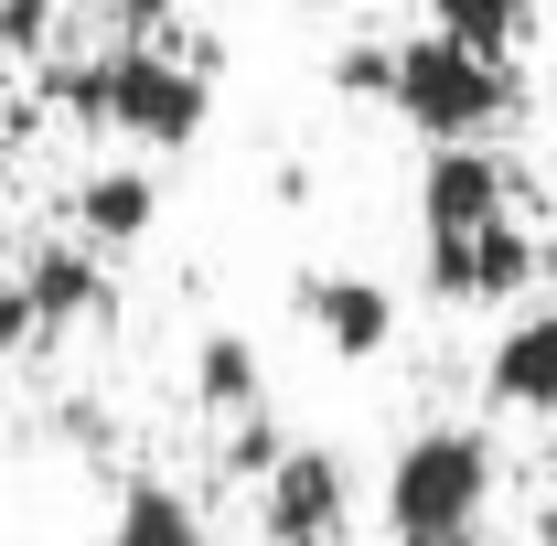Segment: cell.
<instances>
[{
	"label": "cell",
	"instance_id": "cell-1",
	"mask_svg": "<svg viewBox=\"0 0 557 546\" xmlns=\"http://www.w3.org/2000/svg\"><path fill=\"white\" fill-rule=\"evenodd\" d=\"M54 97H65L86 129L108 139H139V150H194L214 119V54H161V44H119V54H97V65L54 75Z\"/></svg>",
	"mask_w": 557,
	"mask_h": 546
},
{
	"label": "cell",
	"instance_id": "cell-2",
	"mask_svg": "<svg viewBox=\"0 0 557 546\" xmlns=\"http://www.w3.org/2000/svg\"><path fill=\"white\" fill-rule=\"evenodd\" d=\"M493 439L483 429H461V418H440V429H418L408 450L386 461V536L397 546H472L493 514Z\"/></svg>",
	"mask_w": 557,
	"mask_h": 546
},
{
	"label": "cell",
	"instance_id": "cell-3",
	"mask_svg": "<svg viewBox=\"0 0 557 546\" xmlns=\"http://www.w3.org/2000/svg\"><path fill=\"white\" fill-rule=\"evenodd\" d=\"M386 108H397L418 139H493L515 119V54H483V44H461V33L429 22V33L397 44Z\"/></svg>",
	"mask_w": 557,
	"mask_h": 546
},
{
	"label": "cell",
	"instance_id": "cell-4",
	"mask_svg": "<svg viewBox=\"0 0 557 546\" xmlns=\"http://www.w3.org/2000/svg\"><path fill=\"white\" fill-rule=\"evenodd\" d=\"M258 525L269 546H344L354 536V472L344 450H322V439H289L258 482Z\"/></svg>",
	"mask_w": 557,
	"mask_h": 546
},
{
	"label": "cell",
	"instance_id": "cell-5",
	"mask_svg": "<svg viewBox=\"0 0 557 546\" xmlns=\"http://www.w3.org/2000/svg\"><path fill=\"white\" fill-rule=\"evenodd\" d=\"M515 214V172L493 161L483 139H429V172H418V247H461Z\"/></svg>",
	"mask_w": 557,
	"mask_h": 546
},
{
	"label": "cell",
	"instance_id": "cell-6",
	"mask_svg": "<svg viewBox=\"0 0 557 546\" xmlns=\"http://www.w3.org/2000/svg\"><path fill=\"white\" fill-rule=\"evenodd\" d=\"M418 269H429V300L483 311V300H525L536 269H547V247H536V225H525V214H504V225L461 236V247H418Z\"/></svg>",
	"mask_w": 557,
	"mask_h": 546
},
{
	"label": "cell",
	"instance_id": "cell-7",
	"mask_svg": "<svg viewBox=\"0 0 557 546\" xmlns=\"http://www.w3.org/2000/svg\"><path fill=\"white\" fill-rule=\"evenodd\" d=\"M289 300H300V322L322 333V353H344V364H375V353L397 343V289L364 278V269H311Z\"/></svg>",
	"mask_w": 557,
	"mask_h": 546
},
{
	"label": "cell",
	"instance_id": "cell-8",
	"mask_svg": "<svg viewBox=\"0 0 557 546\" xmlns=\"http://www.w3.org/2000/svg\"><path fill=\"white\" fill-rule=\"evenodd\" d=\"M483 397L515 418H557V311H515L483 353Z\"/></svg>",
	"mask_w": 557,
	"mask_h": 546
},
{
	"label": "cell",
	"instance_id": "cell-9",
	"mask_svg": "<svg viewBox=\"0 0 557 546\" xmlns=\"http://www.w3.org/2000/svg\"><path fill=\"white\" fill-rule=\"evenodd\" d=\"M65 214H75V236H86V247L129 258L139 236H150V214H161V183H150V172H86Z\"/></svg>",
	"mask_w": 557,
	"mask_h": 546
},
{
	"label": "cell",
	"instance_id": "cell-10",
	"mask_svg": "<svg viewBox=\"0 0 557 546\" xmlns=\"http://www.w3.org/2000/svg\"><path fill=\"white\" fill-rule=\"evenodd\" d=\"M33 300H44V333H65V322H97L108 311V247H86V236H65V247H33Z\"/></svg>",
	"mask_w": 557,
	"mask_h": 546
},
{
	"label": "cell",
	"instance_id": "cell-11",
	"mask_svg": "<svg viewBox=\"0 0 557 546\" xmlns=\"http://www.w3.org/2000/svg\"><path fill=\"white\" fill-rule=\"evenodd\" d=\"M97 546H205V514H194V493L161 472H129L119 482V514H108V536Z\"/></svg>",
	"mask_w": 557,
	"mask_h": 546
},
{
	"label": "cell",
	"instance_id": "cell-12",
	"mask_svg": "<svg viewBox=\"0 0 557 546\" xmlns=\"http://www.w3.org/2000/svg\"><path fill=\"white\" fill-rule=\"evenodd\" d=\"M194 408L205 418H269V364H258V343L247 333H205V353H194Z\"/></svg>",
	"mask_w": 557,
	"mask_h": 546
},
{
	"label": "cell",
	"instance_id": "cell-13",
	"mask_svg": "<svg viewBox=\"0 0 557 546\" xmlns=\"http://www.w3.org/2000/svg\"><path fill=\"white\" fill-rule=\"evenodd\" d=\"M429 22H440V33H461V44H483V54H515L536 11H525V0H429Z\"/></svg>",
	"mask_w": 557,
	"mask_h": 546
},
{
	"label": "cell",
	"instance_id": "cell-14",
	"mask_svg": "<svg viewBox=\"0 0 557 546\" xmlns=\"http://www.w3.org/2000/svg\"><path fill=\"white\" fill-rule=\"evenodd\" d=\"M333 86H344V97H386V86H397V44H344V54H333Z\"/></svg>",
	"mask_w": 557,
	"mask_h": 546
},
{
	"label": "cell",
	"instance_id": "cell-15",
	"mask_svg": "<svg viewBox=\"0 0 557 546\" xmlns=\"http://www.w3.org/2000/svg\"><path fill=\"white\" fill-rule=\"evenodd\" d=\"M22 343H44V300H33V278H0V364Z\"/></svg>",
	"mask_w": 557,
	"mask_h": 546
},
{
	"label": "cell",
	"instance_id": "cell-16",
	"mask_svg": "<svg viewBox=\"0 0 557 546\" xmlns=\"http://www.w3.org/2000/svg\"><path fill=\"white\" fill-rule=\"evenodd\" d=\"M0 44L33 54V44H44V0H0Z\"/></svg>",
	"mask_w": 557,
	"mask_h": 546
},
{
	"label": "cell",
	"instance_id": "cell-17",
	"mask_svg": "<svg viewBox=\"0 0 557 546\" xmlns=\"http://www.w3.org/2000/svg\"><path fill=\"white\" fill-rule=\"evenodd\" d=\"M0 204H11V139H0Z\"/></svg>",
	"mask_w": 557,
	"mask_h": 546
},
{
	"label": "cell",
	"instance_id": "cell-18",
	"mask_svg": "<svg viewBox=\"0 0 557 546\" xmlns=\"http://www.w3.org/2000/svg\"><path fill=\"white\" fill-rule=\"evenodd\" d=\"M0 54H11V44H0Z\"/></svg>",
	"mask_w": 557,
	"mask_h": 546
}]
</instances>
